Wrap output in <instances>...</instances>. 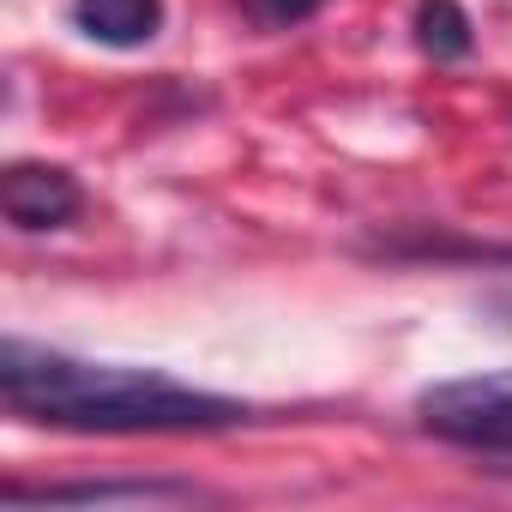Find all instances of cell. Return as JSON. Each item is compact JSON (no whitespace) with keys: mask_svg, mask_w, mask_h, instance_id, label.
<instances>
[{"mask_svg":"<svg viewBox=\"0 0 512 512\" xmlns=\"http://www.w3.org/2000/svg\"><path fill=\"white\" fill-rule=\"evenodd\" d=\"M73 31L109 49H145L163 31V0H73Z\"/></svg>","mask_w":512,"mask_h":512,"instance_id":"4","label":"cell"},{"mask_svg":"<svg viewBox=\"0 0 512 512\" xmlns=\"http://www.w3.org/2000/svg\"><path fill=\"white\" fill-rule=\"evenodd\" d=\"M85 193L61 163H13L0 175V211H7L13 229L43 235V229H67L79 217Z\"/></svg>","mask_w":512,"mask_h":512,"instance_id":"3","label":"cell"},{"mask_svg":"<svg viewBox=\"0 0 512 512\" xmlns=\"http://www.w3.org/2000/svg\"><path fill=\"white\" fill-rule=\"evenodd\" d=\"M193 488L181 482H49V488H25V482H7L0 488V500L7 506H61V500H187Z\"/></svg>","mask_w":512,"mask_h":512,"instance_id":"5","label":"cell"},{"mask_svg":"<svg viewBox=\"0 0 512 512\" xmlns=\"http://www.w3.org/2000/svg\"><path fill=\"white\" fill-rule=\"evenodd\" d=\"M416 416L428 434L452 446L512 452V368L506 374H458L416 392Z\"/></svg>","mask_w":512,"mask_h":512,"instance_id":"2","label":"cell"},{"mask_svg":"<svg viewBox=\"0 0 512 512\" xmlns=\"http://www.w3.org/2000/svg\"><path fill=\"white\" fill-rule=\"evenodd\" d=\"M247 19L253 25H266V31H290V25H308L326 0H241Z\"/></svg>","mask_w":512,"mask_h":512,"instance_id":"7","label":"cell"},{"mask_svg":"<svg viewBox=\"0 0 512 512\" xmlns=\"http://www.w3.org/2000/svg\"><path fill=\"white\" fill-rule=\"evenodd\" d=\"M0 398L25 422L73 434H217L247 422V404L181 386L157 368L85 362L25 338H7L0 350Z\"/></svg>","mask_w":512,"mask_h":512,"instance_id":"1","label":"cell"},{"mask_svg":"<svg viewBox=\"0 0 512 512\" xmlns=\"http://www.w3.org/2000/svg\"><path fill=\"white\" fill-rule=\"evenodd\" d=\"M416 43L434 61L470 55V13L458 7V0H422V7H416Z\"/></svg>","mask_w":512,"mask_h":512,"instance_id":"6","label":"cell"}]
</instances>
